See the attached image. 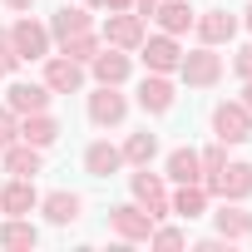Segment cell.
Wrapping results in <instances>:
<instances>
[{
	"label": "cell",
	"mask_w": 252,
	"mask_h": 252,
	"mask_svg": "<svg viewBox=\"0 0 252 252\" xmlns=\"http://www.w3.org/2000/svg\"><path fill=\"white\" fill-rule=\"evenodd\" d=\"M222 74H227V64H222V55L213 45H193L178 60V84H188V89H218Z\"/></svg>",
	"instance_id": "6da1fadb"
},
{
	"label": "cell",
	"mask_w": 252,
	"mask_h": 252,
	"mask_svg": "<svg viewBox=\"0 0 252 252\" xmlns=\"http://www.w3.org/2000/svg\"><path fill=\"white\" fill-rule=\"evenodd\" d=\"M129 193H134V203H139L154 222L173 218V203H168V178H163V173H149V163H144L139 173H129Z\"/></svg>",
	"instance_id": "7a4b0ae2"
},
{
	"label": "cell",
	"mask_w": 252,
	"mask_h": 252,
	"mask_svg": "<svg viewBox=\"0 0 252 252\" xmlns=\"http://www.w3.org/2000/svg\"><path fill=\"white\" fill-rule=\"evenodd\" d=\"M213 139L227 144V149H237V144L252 139V109H247L242 99H222V104H213Z\"/></svg>",
	"instance_id": "3957f363"
},
{
	"label": "cell",
	"mask_w": 252,
	"mask_h": 252,
	"mask_svg": "<svg viewBox=\"0 0 252 252\" xmlns=\"http://www.w3.org/2000/svg\"><path fill=\"white\" fill-rule=\"evenodd\" d=\"M10 50L20 55V64H40V60L55 50V40H50V25H40L35 15H20V20L10 25Z\"/></svg>",
	"instance_id": "277c9868"
},
{
	"label": "cell",
	"mask_w": 252,
	"mask_h": 252,
	"mask_svg": "<svg viewBox=\"0 0 252 252\" xmlns=\"http://www.w3.org/2000/svg\"><path fill=\"white\" fill-rule=\"evenodd\" d=\"M203 188H208V198H213V203H218V198H227V203H247V198H252V163L227 158V163H222Z\"/></svg>",
	"instance_id": "5b68a950"
},
{
	"label": "cell",
	"mask_w": 252,
	"mask_h": 252,
	"mask_svg": "<svg viewBox=\"0 0 252 252\" xmlns=\"http://www.w3.org/2000/svg\"><path fill=\"white\" fill-rule=\"evenodd\" d=\"M237 30H242V15H232V10H222V5L193 15V35H198V45H213V50H218V45H232Z\"/></svg>",
	"instance_id": "8992f818"
},
{
	"label": "cell",
	"mask_w": 252,
	"mask_h": 252,
	"mask_svg": "<svg viewBox=\"0 0 252 252\" xmlns=\"http://www.w3.org/2000/svg\"><path fill=\"white\" fill-rule=\"evenodd\" d=\"M84 109H89V124H94V129H119V124L129 119V99L119 94V84H94Z\"/></svg>",
	"instance_id": "52a82bcc"
},
{
	"label": "cell",
	"mask_w": 252,
	"mask_h": 252,
	"mask_svg": "<svg viewBox=\"0 0 252 252\" xmlns=\"http://www.w3.org/2000/svg\"><path fill=\"white\" fill-rule=\"evenodd\" d=\"M99 35H104V45H114V50H139L144 45V35H149V20L144 15H134V10H109V20L99 25Z\"/></svg>",
	"instance_id": "ba28073f"
},
{
	"label": "cell",
	"mask_w": 252,
	"mask_h": 252,
	"mask_svg": "<svg viewBox=\"0 0 252 252\" xmlns=\"http://www.w3.org/2000/svg\"><path fill=\"white\" fill-rule=\"evenodd\" d=\"M139 60H144V69L149 74H178V60H183V45H178V35H144V45L134 50Z\"/></svg>",
	"instance_id": "9c48e42d"
},
{
	"label": "cell",
	"mask_w": 252,
	"mask_h": 252,
	"mask_svg": "<svg viewBox=\"0 0 252 252\" xmlns=\"http://www.w3.org/2000/svg\"><path fill=\"white\" fill-rule=\"evenodd\" d=\"M109 232L119 237V242H129V247H139V242H149V232H154V218L129 198V203H119V208H109Z\"/></svg>",
	"instance_id": "30bf717a"
},
{
	"label": "cell",
	"mask_w": 252,
	"mask_h": 252,
	"mask_svg": "<svg viewBox=\"0 0 252 252\" xmlns=\"http://www.w3.org/2000/svg\"><path fill=\"white\" fill-rule=\"evenodd\" d=\"M40 64H45V74H40V79L50 84V94H79V89H84V79H89V69H84L79 60L55 55V50H50Z\"/></svg>",
	"instance_id": "8fae6325"
},
{
	"label": "cell",
	"mask_w": 252,
	"mask_h": 252,
	"mask_svg": "<svg viewBox=\"0 0 252 252\" xmlns=\"http://www.w3.org/2000/svg\"><path fill=\"white\" fill-rule=\"evenodd\" d=\"M134 104L144 109V114H168L173 104H178V84H173V74H144L139 79V89H134Z\"/></svg>",
	"instance_id": "7c38bea8"
},
{
	"label": "cell",
	"mask_w": 252,
	"mask_h": 252,
	"mask_svg": "<svg viewBox=\"0 0 252 252\" xmlns=\"http://www.w3.org/2000/svg\"><path fill=\"white\" fill-rule=\"evenodd\" d=\"M129 74H134V55L129 50H114V45H104L94 60H89V79L94 84H129Z\"/></svg>",
	"instance_id": "4fadbf2b"
},
{
	"label": "cell",
	"mask_w": 252,
	"mask_h": 252,
	"mask_svg": "<svg viewBox=\"0 0 252 252\" xmlns=\"http://www.w3.org/2000/svg\"><path fill=\"white\" fill-rule=\"evenodd\" d=\"M50 99H55V94H50V84H45V79H10V84H5V104H10L20 119H25V114L50 109Z\"/></svg>",
	"instance_id": "5bb4252c"
},
{
	"label": "cell",
	"mask_w": 252,
	"mask_h": 252,
	"mask_svg": "<svg viewBox=\"0 0 252 252\" xmlns=\"http://www.w3.org/2000/svg\"><path fill=\"white\" fill-rule=\"evenodd\" d=\"M35 213H45V222L50 227H74L79 218H84V198L79 193H69V188H55V193H45L40 198V208Z\"/></svg>",
	"instance_id": "9a60e30c"
},
{
	"label": "cell",
	"mask_w": 252,
	"mask_h": 252,
	"mask_svg": "<svg viewBox=\"0 0 252 252\" xmlns=\"http://www.w3.org/2000/svg\"><path fill=\"white\" fill-rule=\"evenodd\" d=\"M208 218H213V227H218L227 242H247V237H252V213H247L242 203H227V198H218V208H213Z\"/></svg>",
	"instance_id": "2e32d148"
},
{
	"label": "cell",
	"mask_w": 252,
	"mask_h": 252,
	"mask_svg": "<svg viewBox=\"0 0 252 252\" xmlns=\"http://www.w3.org/2000/svg\"><path fill=\"white\" fill-rule=\"evenodd\" d=\"M35 208H40L35 178H10L5 188H0V213H5V218H30Z\"/></svg>",
	"instance_id": "e0dca14e"
},
{
	"label": "cell",
	"mask_w": 252,
	"mask_h": 252,
	"mask_svg": "<svg viewBox=\"0 0 252 252\" xmlns=\"http://www.w3.org/2000/svg\"><path fill=\"white\" fill-rule=\"evenodd\" d=\"M0 168H5L10 178H35V173L45 168V149H35V144L15 139L10 149H0Z\"/></svg>",
	"instance_id": "ac0fdd59"
},
{
	"label": "cell",
	"mask_w": 252,
	"mask_h": 252,
	"mask_svg": "<svg viewBox=\"0 0 252 252\" xmlns=\"http://www.w3.org/2000/svg\"><path fill=\"white\" fill-rule=\"evenodd\" d=\"M168 203H173V218H183V222H198V218H208V208H213V198H208L203 183H173Z\"/></svg>",
	"instance_id": "d6986e66"
},
{
	"label": "cell",
	"mask_w": 252,
	"mask_h": 252,
	"mask_svg": "<svg viewBox=\"0 0 252 252\" xmlns=\"http://www.w3.org/2000/svg\"><path fill=\"white\" fill-rule=\"evenodd\" d=\"M84 30H94L89 5H60V10L50 15V40H55V45H64V40H74V35H84Z\"/></svg>",
	"instance_id": "ffe728a7"
},
{
	"label": "cell",
	"mask_w": 252,
	"mask_h": 252,
	"mask_svg": "<svg viewBox=\"0 0 252 252\" xmlns=\"http://www.w3.org/2000/svg\"><path fill=\"white\" fill-rule=\"evenodd\" d=\"M84 173H89V178H114V173H124V154H119V144L94 139V144L84 149Z\"/></svg>",
	"instance_id": "44dd1931"
},
{
	"label": "cell",
	"mask_w": 252,
	"mask_h": 252,
	"mask_svg": "<svg viewBox=\"0 0 252 252\" xmlns=\"http://www.w3.org/2000/svg\"><path fill=\"white\" fill-rule=\"evenodd\" d=\"M60 134H64V129H60V119H55L50 109H40V114H25V119H20V139H25V144H35V149H50Z\"/></svg>",
	"instance_id": "7402d4cb"
},
{
	"label": "cell",
	"mask_w": 252,
	"mask_h": 252,
	"mask_svg": "<svg viewBox=\"0 0 252 252\" xmlns=\"http://www.w3.org/2000/svg\"><path fill=\"white\" fill-rule=\"evenodd\" d=\"M193 15H198V10L188 5V0H158V10H154L158 30H163V35H178V40L193 30Z\"/></svg>",
	"instance_id": "603a6c76"
},
{
	"label": "cell",
	"mask_w": 252,
	"mask_h": 252,
	"mask_svg": "<svg viewBox=\"0 0 252 252\" xmlns=\"http://www.w3.org/2000/svg\"><path fill=\"white\" fill-rule=\"evenodd\" d=\"M0 247L5 252H35L40 247V227L30 218H5L0 222Z\"/></svg>",
	"instance_id": "cb8c5ba5"
},
{
	"label": "cell",
	"mask_w": 252,
	"mask_h": 252,
	"mask_svg": "<svg viewBox=\"0 0 252 252\" xmlns=\"http://www.w3.org/2000/svg\"><path fill=\"white\" fill-rule=\"evenodd\" d=\"M163 178L168 183H203V168H198V149H173L168 158H163Z\"/></svg>",
	"instance_id": "d4e9b609"
},
{
	"label": "cell",
	"mask_w": 252,
	"mask_h": 252,
	"mask_svg": "<svg viewBox=\"0 0 252 252\" xmlns=\"http://www.w3.org/2000/svg\"><path fill=\"white\" fill-rule=\"evenodd\" d=\"M119 154H124V168H144V163L158 158V134L139 129V134H129V139L119 144Z\"/></svg>",
	"instance_id": "484cf974"
},
{
	"label": "cell",
	"mask_w": 252,
	"mask_h": 252,
	"mask_svg": "<svg viewBox=\"0 0 252 252\" xmlns=\"http://www.w3.org/2000/svg\"><path fill=\"white\" fill-rule=\"evenodd\" d=\"M99 50H104V35H99V30H84V35H74V40H64V45H60V55L79 60L84 69H89V60H94Z\"/></svg>",
	"instance_id": "4316f807"
},
{
	"label": "cell",
	"mask_w": 252,
	"mask_h": 252,
	"mask_svg": "<svg viewBox=\"0 0 252 252\" xmlns=\"http://www.w3.org/2000/svg\"><path fill=\"white\" fill-rule=\"evenodd\" d=\"M149 247H158V252H173V247H188V232H183V227H173V222L163 218V222H154V232H149Z\"/></svg>",
	"instance_id": "83f0119b"
},
{
	"label": "cell",
	"mask_w": 252,
	"mask_h": 252,
	"mask_svg": "<svg viewBox=\"0 0 252 252\" xmlns=\"http://www.w3.org/2000/svg\"><path fill=\"white\" fill-rule=\"evenodd\" d=\"M222 163H227V144H218V139H213L208 149H198V168H203V183H208V178H213Z\"/></svg>",
	"instance_id": "f1b7e54d"
},
{
	"label": "cell",
	"mask_w": 252,
	"mask_h": 252,
	"mask_svg": "<svg viewBox=\"0 0 252 252\" xmlns=\"http://www.w3.org/2000/svg\"><path fill=\"white\" fill-rule=\"evenodd\" d=\"M15 139H20V114L10 104H0V149H10Z\"/></svg>",
	"instance_id": "f546056e"
},
{
	"label": "cell",
	"mask_w": 252,
	"mask_h": 252,
	"mask_svg": "<svg viewBox=\"0 0 252 252\" xmlns=\"http://www.w3.org/2000/svg\"><path fill=\"white\" fill-rule=\"evenodd\" d=\"M0 64H5V74H15V69H20V55L10 50V30H5V25H0Z\"/></svg>",
	"instance_id": "4dcf8cb0"
},
{
	"label": "cell",
	"mask_w": 252,
	"mask_h": 252,
	"mask_svg": "<svg viewBox=\"0 0 252 252\" xmlns=\"http://www.w3.org/2000/svg\"><path fill=\"white\" fill-rule=\"evenodd\" d=\"M232 74H237V79H252V40L232 55Z\"/></svg>",
	"instance_id": "1f68e13d"
},
{
	"label": "cell",
	"mask_w": 252,
	"mask_h": 252,
	"mask_svg": "<svg viewBox=\"0 0 252 252\" xmlns=\"http://www.w3.org/2000/svg\"><path fill=\"white\" fill-rule=\"evenodd\" d=\"M193 247H198V252H232V247H237V242H227V237H222V232H213V237H198V242H193Z\"/></svg>",
	"instance_id": "d6a6232c"
},
{
	"label": "cell",
	"mask_w": 252,
	"mask_h": 252,
	"mask_svg": "<svg viewBox=\"0 0 252 252\" xmlns=\"http://www.w3.org/2000/svg\"><path fill=\"white\" fill-rule=\"evenodd\" d=\"M0 5L15 10V15H30V10H35V0H0Z\"/></svg>",
	"instance_id": "836d02e7"
},
{
	"label": "cell",
	"mask_w": 252,
	"mask_h": 252,
	"mask_svg": "<svg viewBox=\"0 0 252 252\" xmlns=\"http://www.w3.org/2000/svg\"><path fill=\"white\" fill-rule=\"evenodd\" d=\"M154 10H158V0H134V15H144V20H154Z\"/></svg>",
	"instance_id": "e575fe53"
},
{
	"label": "cell",
	"mask_w": 252,
	"mask_h": 252,
	"mask_svg": "<svg viewBox=\"0 0 252 252\" xmlns=\"http://www.w3.org/2000/svg\"><path fill=\"white\" fill-rule=\"evenodd\" d=\"M99 10H134V0H99Z\"/></svg>",
	"instance_id": "d590c367"
},
{
	"label": "cell",
	"mask_w": 252,
	"mask_h": 252,
	"mask_svg": "<svg viewBox=\"0 0 252 252\" xmlns=\"http://www.w3.org/2000/svg\"><path fill=\"white\" fill-rule=\"evenodd\" d=\"M242 104L252 109V79H242Z\"/></svg>",
	"instance_id": "8d00e7d4"
},
{
	"label": "cell",
	"mask_w": 252,
	"mask_h": 252,
	"mask_svg": "<svg viewBox=\"0 0 252 252\" xmlns=\"http://www.w3.org/2000/svg\"><path fill=\"white\" fill-rule=\"evenodd\" d=\"M242 25H247V35H252V5H247V10H242Z\"/></svg>",
	"instance_id": "74e56055"
},
{
	"label": "cell",
	"mask_w": 252,
	"mask_h": 252,
	"mask_svg": "<svg viewBox=\"0 0 252 252\" xmlns=\"http://www.w3.org/2000/svg\"><path fill=\"white\" fill-rule=\"evenodd\" d=\"M79 5H89V10H94V5H99V0H79Z\"/></svg>",
	"instance_id": "f35d334b"
},
{
	"label": "cell",
	"mask_w": 252,
	"mask_h": 252,
	"mask_svg": "<svg viewBox=\"0 0 252 252\" xmlns=\"http://www.w3.org/2000/svg\"><path fill=\"white\" fill-rule=\"evenodd\" d=\"M0 79H5V64H0Z\"/></svg>",
	"instance_id": "ab89813d"
}]
</instances>
